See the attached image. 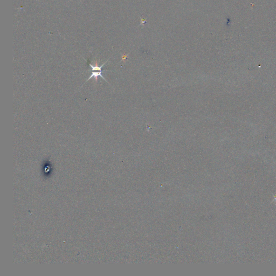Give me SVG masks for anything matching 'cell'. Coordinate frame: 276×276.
I'll use <instances>...</instances> for the list:
<instances>
[{
  "label": "cell",
  "mask_w": 276,
  "mask_h": 276,
  "mask_svg": "<svg viewBox=\"0 0 276 276\" xmlns=\"http://www.w3.org/2000/svg\"><path fill=\"white\" fill-rule=\"evenodd\" d=\"M102 71H92V73L91 75L90 76L89 78L87 79V80L86 81H89L91 78H93V77H94V78H95V80H96V81L97 82V81H98V77H101L103 79H104V80H105L106 82H108L106 80V79L104 78V77L103 76H102Z\"/></svg>",
  "instance_id": "6da1fadb"
},
{
  "label": "cell",
  "mask_w": 276,
  "mask_h": 276,
  "mask_svg": "<svg viewBox=\"0 0 276 276\" xmlns=\"http://www.w3.org/2000/svg\"><path fill=\"white\" fill-rule=\"evenodd\" d=\"M107 61H108V60H107L106 62H105L104 64H103L100 66V67H99V66H98V64L97 62L96 63L95 65H92V64H90V67L91 68L92 71H102V68L104 67V65L107 63Z\"/></svg>",
  "instance_id": "7a4b0ae2"
}]
</instances>
